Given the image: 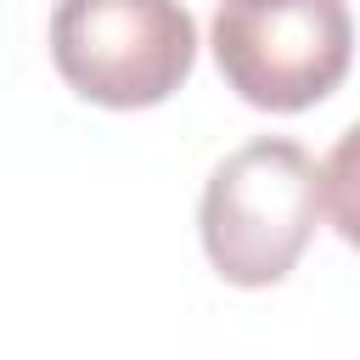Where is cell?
Returning a JSON list of instances; mask_svg holds the SVG:
<instances>
[{
    "mask_svg": "<svg viewBox=\"0 0 360 360\" xmlns=\"http://www.w3.org/2000/svg\"><path fill=\"white\" fill-rule=\"evenodd\" d=\"M326 180L287 135L236 146L202 186V248L231 287H276L315 236Z\"/></svg>",
    "mask_w": 360,
    "mask_h": 360,
    "instance_id": "cell-1",
    "label": "cell"
},
{
    "mask_svg": "<svg viewBox=\"0 0 360 360\" xmlns=\"http://www.w3.org/2000/svg\"><path fill=\"white\" fill-rule=\"evenodd\" d=\"M51 62L96 107H158L197 62V22L180 0H56Z\"/></svg>",
    "mask_w": 360,
    "mask_h": 360,
    "instance_id": "cell-2",
    "label": "cell"
},
{
    "mask_svg": "<svg viewBox=\"0 0 360 360\" xmlns=\"http://www.w3.org/2000/svg\"><path fill=\"white\" fill-rule=\"evenodd\" d=\"M349 56L343 0H219L214 11V62L248 107L304 112L343 84Z\"/></svg>",
    "mask_w": 360,
    "mask_h": 360,
    "instance_id": "cell-3",
    "label": "cell"
},
{
    "mask_svg": "<svg viewBox=\"0 0 360 360\" xmlns=\"http://www.w3.org/2000/svg\"><path fill=\"white\" fill-rule=\"evenodd\" d=\"M321 180H326V214H332L338 236L349 248H360V124H349L338 135V146L321 163Z\"/></svg>",
    "mask_w": 360,
    "mask_h": 360,
    "instance_id": "cell-4",
    "label": "cell"
}]
</instances>
